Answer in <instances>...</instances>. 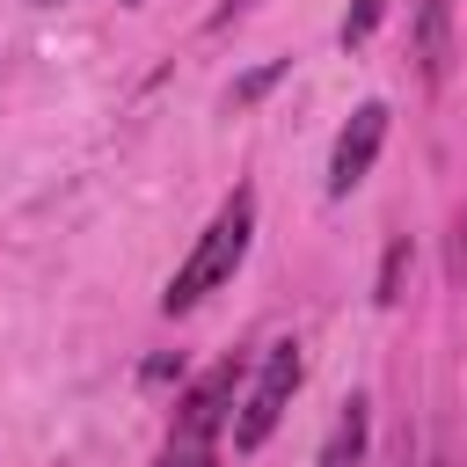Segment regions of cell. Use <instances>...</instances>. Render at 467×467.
<instances>
[{
    "mask_svg": "<svg viewBox=\"0 0 467 467\" xmlns=\"http://www.w3.org/2000/svg\"><path fill=\"white\" fill-rule=\"evenodd\" d=\"M248 234H255V197H248V190H234V197L212 212V226L197 234V248L182 255V270L168 277L161 314H190L204 292H219V285L241 270V255H248Z\"/></svg>",
    "mask_w": 467,
    "mask_h": 467,
    "instance_id": "1",
    "label": "cell"
},
{
    "mask_svg": "<svg viewBox=\"0 0 467 467\" xmlns=\"http://www.w3.org/2000/svg\"><path fill=\"white\" fill-rule=\"evenodd\" d=\"M299 379H306L299 343H292V336H285V343H270V350H263V372H255V387H248V401H241V416H234V445H241V452H255V445L277 431V416L292 409Z\"/></svg>",
    "mask_w": 467,
    "mask_h": 467,
    "instance_id": "2",
    "label": "cell"
},
{
    "mask_svg": "<svg viewBox=\"0 0 467 467\" xmlns=\"http://www.w3.org/2000/svg\"><path fill=\"white\" fill-rule=\"evenodd\" d=\"M379 139H387V102H358V109H350V124H343V131H336V146H328V197H350V190L372 175Z\"/></svg>",
    "mask_w": 467,
    "mask_h": 467,
    "instance_id": "3",
    "label": "cell"
},
{
    "mask_svg": "<svg viewBox=\"0 0 467 467\" xmlns=\"http://www.w3.org/2000/svg\"><path fill=\"white\" fill-rule=\"evenodd\" d=\"M234 379H241V358H219L190 394H182V416H175V438H190V445H212L219 438V423H226V409H234Z\"/></svg>",
    "mask_w": 467,
    "mask_h": 467,
    "instance_id": "4",
    "label": "cell"
},
{
    "mask_svg": "<svg viewBox=\"0 0 467 467\" xmlns=\"http://www.w3.org/2000/svg\"><path fill=\"white\" fill-rule=\"evenodd\" d=\"M416 58H423L431 88L452 80V0H423L416 7Z\"/></svg>",
    "mask_w": 467,
    "mask_h": 467,
    "instance_id": "5",
    "label": "cell"
},
{
    "mask_svg": "<svg viewBox=\"0 0 467 467\" xmlns=\"http://www.w3.org/2000/svg\"><path fill=\"white\" fill-rule=\"evenodd\" d=\"M365 431H372V409H365V394H350L336 431H328V445H321V467H358L365 460Z\"/></svg>",
    "mask_w": 467,
    "mask_h": 467,
    "instance_id": "6",
    "label": "cell"
},
{
    "mask_svg": "<svg viewBox=\"0 0 467 467\" xmlns=\"http://www.w3.org/2000/svg\"><path fill=\"white\" fill-rule=\"evenodd\" d=\"M285 73H292V58H270V66H255V73H241V80L226 88V109H248V102H263V95H270V88H277Z\"/></svg>",
    "mask_w": 467,
    "mask_h": 467,
    "instance_id": "7",
    "label": "cell"
},
{
    "mask_svg": "<svg viewBox=\"0 0 467 467\" xmlns=\"http://www.w3.org/2000/svg\"><path fill=\"white\" fill-rule=\"evenodd\" d=\"M379 22H387V0H350V15H343V29H336V36H343V51H358Z\"/></svg>",
    "mask_w": 467,
    "mask_h": 467,
    "instance_id": "8",
    "label": "cell"
},
{
    "mask_svg": "<svg viewBox=\"0 0 467 467\" xmlns=\"http://www.w3.org/2000/svg\"><path fill=\"white\" fill-rule=\"evenodd\" d=\"M401 270H409V241H394V248H387V263H379V292H372L379 306H394V299H401Z\"/></svg>",
    "mask_w": 467,
    "mask_h": 467,
    "instance_id": "9",
    "label": "cell"
},
{
    "mask_svg": "<svg viewBox=\"0 0 467 467\" xmlns=\"http://www.w3.org/2000/svg\"><path fill=\"white\" fill-rule=\"evenodd\" d=\"M161 467H212V445H190V438H168Z\"/></svg>",
    "mask_w": 467,
    "mask_h": 467,
    "instance_id": "10",
    "label": "cell"
},
{
    "mask_svg": "<svg viewBox=\"0 0 467 467\" xmlns=\"http://www.w3.org/2000/svg\"><path fill=\"white\" fill-rule=\"evenodd\" d=\"M175 372H182V358H153V365H146V387H161V379H175Z\"/></svg>",
    "mask_w": 467,
    "mask_h": 467,
    "instance_id": "11",
    "label": "cell"
},
{
    "mask_svg": "<svg viewBox=\"0 0 467 467\" xmlns=\"http://www.w3.org/2000/svg\"><path fill=\"white\" fill-rule=\"evenodd\" d=\"M248 7H255V0H219V7H212V29H226V22H234V15H248Z\"/></svg>",
    "mask_w": 467,
    "mask_h": 467,
    "instance_id": "12",
    "label": "cell"
},
{
    "mask_svg": "<svg viewBox=\"0 0 467 467\" xmlns=\"http://www.w3.org/2000/svg\"><path fill=\"white\" fill-rule=\"evenodd\" d=\"M431 467H460V460H452V452H438V460H431Z\"/></svg>",
    "mask_w": 467,
    "mask_h": 467,
    "instance_id": "13",
    "label": "cell"
},
{
    "mask_svg": "<svg viewBox=\"0 0 467 467\" xmlns=\"http://www.w3.org/2000/svg\"><path fill=\"white\" fill-rule=\"evenodd\" d=\"M36 7H51V0H36Z\"/></svg>",
    "mask_w": 467,
    "mask_h": 467,
    "instance_id": "14",
    "label": "cell"
},
{
    "mask_svg": "<svg viewBox=\"0 0 467 467\" xmlns=\"http://www.w3.org/2000/svg\"><path fill=\"white\" fill-rule=\"evenodd\" d=\"M124 7H139V0H124Z\"/></svg>",
    "mask_w": 467,
    "mask_h": 467,
    "instance_id": "15",
    "label": "cell"
}]
</instances>
